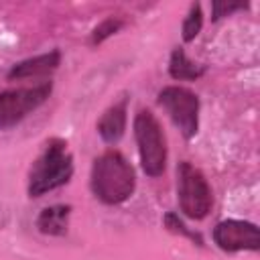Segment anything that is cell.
Wrapping results in <instances>:
<instances>
[{
	"label": "cell",
	"mask_w": 260,
	"mask_h": 260,
	"mask_svg": "<svg viewBox=\"0 0 260 260\" xmlns=\"http://www.w3.org/2000/svg\"><path fill=\"white\" fill-rule=\"evenodd\" d=\"M91 191L106 205H120L128 201L136 189L134 167L120 150H106L93 160L91 167Z\"/></svg>",
	"instance_id": "obj_1"
},
{
	"label": "cell",
	"mask_w": 260,
	"mask_h": 260,
	"mask_svg": "<svg viewBox=\"0 0 260 260\" xmlns=\"http://www.w3.org/2000/svg\"><path fill=\"white\" fill-rule=\"evenodd\" d=\"M73 175V156L63 138H49L43 152L28 171V197H41L69 183Z\"/></svg>",
	"instance_id": "obj_2"
},
{
	"label": "cell",
	"mask_w": 260,
	"mask_h": 260,
	"mask_svg": "<svg viewBox=\"0 0 260 260\" xmlns=\"http://www.w3.org/2000/svg\"><path fill=\"white\" fill-rule=\"evenodd\" d=\"M134 138L142 171L152 179L160 177L167 167V138L150 110H138L134 116Z\"/></svg>",
	"instance_id": "obj_3"
},
{
	"label": "cell",
	"mask_w": 260,
	"mask_h": 260,
	"mask_svg": "<svg viewBox=\"0 0 260 260\" xmlns=\"http://www.w3.org/2000/svg\"><path fill=\"white\" fill-rule=\"evenodd\" d=\"M177 199L181 211L197 221L207 217L213 207V193L205 175L187 160L177 167Z\"/></svg>",
	"instance_id": "obj_4"
},
{
	"label": "cell",
	"mask_w": 260,
	"mask_h": 260,
	"mask_svg": "<svg viewBox=\"0 0 260 260\" xmlns=\"http://www.w3.org/2000/svg\"><path fill=\"white\" fill-rule=\"evenodd\" d=\"M53 83L43 81L32 87H18L0 91V130H8L22 122L30 112L47 102L51 95Z\"/></svg>",
	"instance_id": "obj_5"
},
{
	"label": "cell",
	"mask_w": 260,
	"mask_h": 260,
	"mask_svg": "<svg viewBox=\"0 0 260 260\" xmlns=\"http://www.w3.org/2000/svg\"><path fill=\"white\" fill-rule=\"evenodd\" d=\"M158 104L167 110L175 126L189 140L199 130V98L187 87L167 85L158 91Z\"/></svg>",
	"instance_id": "obj_6"
},
{
	"label": "cell",
	"mask_w": 260,
	"mask_h": 260,
	"mask_svg": "<svg viewBox=\"0 0 260 260\" xmlns=\"http://www.w3.org/2000/svg\"><path fill=\"white\" fill-rule=\"evenodd\" d=\"M213 242L223 252H258V225L244 219H223L213 228Z\"/></svg>",
	"instance_id": "obj_7"
},
{
	"label": "cell",
	"mask_w": 260,
	"mask_h": 260,
	"mask_svg": "<svg viewBox=\"0 0 260 260\" xmlns=\"http://www.w3.org/2000/svg\"><path fill=\"white\" fill-rule=\"evenodd\" d=\"M61 63V51L53 49L49 53H41V55H35V57H28V59H22L18 63H14L10 67V71L6 73V77L10 81L14 79H30V77H43V75H49L53 73Z\"/></svg>",
	"instance_id": "obj_8"
},
{
	"label": "cell",
	"mask_w": 260,
	"mask_h": 260,
	"mask_svg": "<svg viewBox=\"0 0 260 260\" xmlns=\"http://www.w3.org/2000/svg\"><path fill=\"white\" fill-rule=\"evenodd\" d=\"M126 106H128V100L124 98V100H120L118 104L110 106V108L102 114V118H100V122H98V134L102 136L104 142L114 144V142H118V140L124 136L126 120H128V116H126Z\"/></svg>",
	"instance_id": "obj_9"
},
{
	"label": "cell",
	"mask_w": 260,
	"mask_h": 260,
	"mask_svg": "<svg viewBox=\"0 0 260 260\" xmlns=\"http://www.w3.org/2000/svg\"><path fill=\"white\" fill-rule=\"evenodd\" d=\"M71 205H51L45 207L37 217V230L45 236H63L69 225Z\"/></svg>",
	"instance_id": "obj_10"
},
{
	"label": "cell",
	"mask_w": 260,
	"mask_h": 260,
	"mask_svg": "<svg viewBox=\"0 0 260 260\" xmlns=\"http://www.w3.org/2000/svg\"><path fill=\"white\" fill-rule=\"evenodd\" d=\"M205 73L203 65L193 63L183 49H175L171 53V61H169V75L177 81H195Z\"/></svg>",
	"instance_id": "obj_11"
},
{
	"label": "cell",
	"mask_w": 260,
	"mask_h": 260,
	"mask_svg": "<svg viewBox=\"0 0 260 260\" xmlns=\"http://www.w3.org/2000/svg\"><path fill=\"white\" fill-rule=\"evenodd\" d=\"M201 26H203V12H201V4L195 2V4L189 6V12L183 20V28H181L183 41L185 43L195 41V37L201 32Z\"/></svg>",
	"instance_id": "obj_12"
},
{
	"label": "cell",
	"mask_w": 260,
	"mask_h": 260,
	"mask_svg": "<svg viewBox=\"0 0 260 260\" xmlns=\"http://www.w3.org/2000/svg\"><path fill=\"white\" fill-rule=\"evenodd\" d=\"M122 26H124V20H122V18L108 16V18H104V20H102L93 30H91L89 43H91V45H102L106 39H110L112 35H116Z\"/></svg>",
	"instance_id": "obj_13"
},
{
	"label": "cell",
	"mask_w": 260,
	"mask_h": 260,
	"mask_svg": "<svg viewBox=\"0 0 260 260\" xmlns=\"http://www.w3.org/2000/svg\"><path fill=\"white\" fill-rule=\"evenodd\" d=\"M162 221H165V228H167L169 232H173V234H181L183 238L191 240L193 244L203 246V238H201L197 232H191V230H189V228H187V225H185V223H183V221H181L173 211H169V213L165 215V219H162Z\"/></svg>",
	"instance_id": "obj_14"
},
{
	"label": "cell",
	"mask_w": 260,
	"mask_h": 260,
	"mask_svg": "<svg viewBox=\"0 0 260 260\" xmlns=\"http://www.w3.org/2000/svg\"><path fill=\"white\" fill-rule=\"evenodd\" d=\"M244 8H248V4H242V2H238V4H230V2L215 0V2H211V18H213V20H219V18L230 16L232 12H236V10H244Z\"/></svg>",
	"instance_id": "obj_15"
}]
</instances>
